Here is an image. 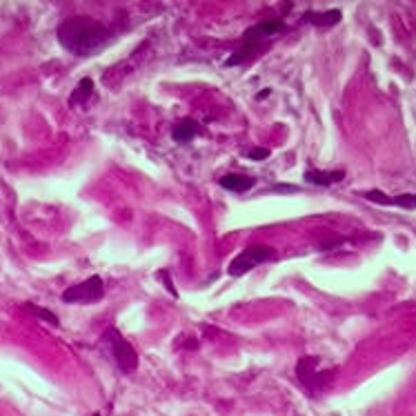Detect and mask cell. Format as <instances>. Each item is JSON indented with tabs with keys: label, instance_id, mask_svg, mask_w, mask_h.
Listing matches in <instances>:
<instances>
[{
	"label": "cell",
	"instance_id": "obj_4",
	"mask_svg": "<svg viewBox=\"0 0 416 416\" xmlns=\"http://www.w3.org/2000/svg\"><path fill=\"white\" fill-rule=\"evenodd\" d=\"M274 256V249L270 245H252L243 249L232 263H229L227 267V274L234 276V279H238V276H243L247 272H252L256 265H261L265 261H270V258Z\"/></svg>",
	"mask_w": 416,
	"mask_h": 416
},
{
	"label": "cell",
	"instance_id": "obj_2",
	"mask_svg": "<svg viewBox=\"0 0 416 416\" xmlns=\"http://www.w3.org/2000/svg\"><path fill=\"white\" fill-rule=\"evenodd\" d=\"M281 32H285L283 21H265V23L249 27L243 36V49H238L234 54V58L227 60V67H234V65L247 62L249 58L258 56V54H261Z\"/></svg>",
	"mask_w": 416,
	"mask_h": 416
},
{
	"label": "cell",
	"instance_id": "obj_12",
	"mask_svg": "<svg viewBox=\"0 0 416 416\" xmlns=\"http://www.w3.org/2000/svg\"><path fill=\"white\" fill-rule=\"evenodd\" d=\"M198 132H200L198 123H194V120H183L178 127H174L172 136H174V141H176V143H183V145H185V143L194 141V138L198 136Z\"/></svg>",
	"mask_w": 416,
	"mask_h": 416
},
{
	"label": "cell",
	"instance_id": "obj_14",
	"mask_svg": "<svg viewBox=\"0 0 416 416\" xmlns=\"http://www.w3.org/2000/svg\"><path fill=\"white\" fill-rule=\"evenodd\" d=\"M247 156L252 161H265V159H270V150H265V147H256V150H252Z\"/></svg>",
	"mask_w": 416,
	"mask_h": 416
},
{
	"label": "cell",
	"instance_id": "obj_11",
	"mask_svg": "<svg viewBox=\"0 0 416 416\" xmlns=\"http://www.w3.org/2000/svg\"><path fill=\"white\" fill-rule=\"evenodd\" d=\"M91 94H94V80L91 78H82L76 89H73V94L69 98V105L71 107H78V105H85L87 100L91 98Z\"/></svg>",
	"mask_w": 416,
	"mask_h": 416
},
{
	"label": "cell",
	"instance_id": "obj_5",
	"mask_svg": "<svg viewBox=\"0 0 416 416\" xmlns=\"http://www.w3.org/2000/svg\"><path fill=\"white\" fill-rule=\"evenodd\" d=\"M103 294H105L103 279H100V276H89L87 281H82L78 285H71V288L65 290L60 299H62V303H69V305H73V303L87 305V303L100 301L103 299Z\"/></svg>",
	"mask_w": 416,
	"mask_h": 416
},
{
	"label": "cell",
	"instance_id": "obj_6",
	"mask_svg": "<svg viewBox=\"0 0 416 416\" xmlns=\"http://www.w3.org/2000/svg\"><path fill=\"white\" fill-rule=\"evenodd\" d=\"M316 367H319V358H314V356H303L297 365L299 381L308 387L310 392L325 390L327 383L332 381V372H319Z\"/></svg>",
	"mask_w": 416,
	"mask_h": 416
},
{
	"label": "cell",
	"instance_id": "obj_8",
	"mask_svg": "<svg viewBox=\"0 0 416 416\" xmlns=\"http://www.w3.org/2000/svg\"><path fill=\"white\" fill-rule=\"evenodd\" d=\"M308 183L314 185H321V187H330V185H336L345 178V172L338 170V172H321V170H308L303 176Z\"/></svg>",
	"mask_w": 416,
	"mask_h": 416
},
{
	"label": "cell",
	"instance_id": "obj_1",
	"mask_svg": "<svg viewBox=\"0 0 416 416\" xmlns=\"http://www.w3.org/2000/svg\"><path fill=\"white\" fill-rule=\"evenodd\" d=\"M56 36L62 47L78 58H91L114 41V32L89 16H71L62 21Z\"/></svg>",
	"mask_w": 416,
	"mask_h": 416
},
{
	"label": "cell",
	"instance_id": "obj_7",
	"mask_svg": "<svg viewBox=\"0 0 416 416\" xmlns=\"http://www.w3.org/2000/svg\"><path fill=\"white\" fill-rule=\"evenodd\" d=\"M365 198L372 200V203H381V205H394V207H403V209H416V194L385 196V194H381V192H367Z\"/></svg>",
	"mask_w": 416,
	"mask_h": 416
},
{
	"label": "cell",
	"instance_id": "obj_9",
	"mask_svg": "<svg viewBox=\"0 0 416 416\" xmlns=\"http://www.w3.org/2000/svg\"><path fill=\"white\" fill-rule=\"evenodd\" d=\"M254 178L252 176H243V174H225L220 178V187H225L227 192H236V194H243L247 189L254 187Z\"/></svg>",
	"mask_w": 416,
	"mask_h": 416
},
{
	"label": "cell",
	"instance_id": "obj_10",
	"mask_svg": "<svg viewBox=\"0 0 416 416\" xmlns=\"http://www.w3.org/2000/svg\"><path fill=\"white\" fill-rule=\"evenodd\" d=\"M303 21L314 25V27H332V25H336L340 21V12H338V9H330V12H323V14L310 12V14L303 16Z\"/></svg>",
	"mask_w": 416,
	"mask_h": 416
},
{
	"label": "cell",
	"instance_id": "obj_13",
	"mask_svg": "<svg viewBox=\"0 0 416 416\" xmlns=\"http://www.w3.org/2000/svg\"><path fill=\"white\" fill-rule=\"evenodd\" d=\"M25 308H27V310H30V312H34V314H36V316H41V319H45V321H49V323H51V325H58V316H56V314H51L49 310H43V308H36V305H32V303H27V305H25Z\"/></svg>",
	"mask_w": 416,
	"mask_h": 416
},
{
	"label": "cell",
	"instance_id": "obj_3",
	"mask_svg": "<svg viewBox=\"0 0 416 416\" xmlns=\"http://www.w3.org/2000/svg\"><path fill=\"white\" fill-rule=\"evenodd\" d=\"M103 340H107L109 347H112V354L116 358V365L120 367V372L132 374L138 367V354H136V349L129 345V340H125L123 334H120L116 327H109L105 332Z\"/></svg>",
	"mask_w": 416,
	"mask_h": 416
}]
</instances>
